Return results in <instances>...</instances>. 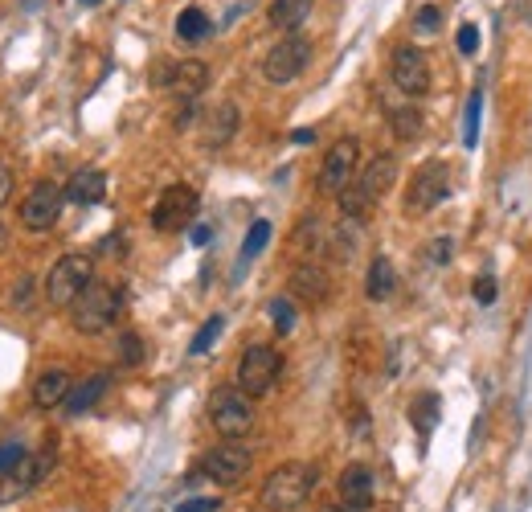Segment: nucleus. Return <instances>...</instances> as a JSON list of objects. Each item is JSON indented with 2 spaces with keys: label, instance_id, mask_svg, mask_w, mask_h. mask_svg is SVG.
<instances>
[{
  "label": "nucleus",
  "instance_id": "nucleus-1",
  "mask_svg": "<svg viewBox=\"0 0 532 512\" xmlns=\"http://www.w3.org/2000/svg\"><path fill=\"white\" fill-rule=\"evenodd\" d=\"M316 480H320V472H316L312 463H283V467H275V472L266 476V484H262V508L266 512H291V508H299L307 496H312Z\"/></svg>",
  "mask_w": 532,
  "mask_h": 512
},
{
  "label": "nucleus",
  "instance_id": "nucleus-2",
  "mask_svg": "<svg viewBox=\"0 0 532 512\" xmlns=\"http://www.w3.org/2000/svg\"><path fill=\"white\" fill-rule=\"evenodd\" d=\"M119 308H123V291L115 283L91 279V283H86V291L70 304V324L78 332H86V336H95V332H107L115 324Z\"/></svg>",
  "mask_w": 532,
  "mask_h": 512
},
{
  "label": "nucleus",
  "instance_id": "nucleus-3",
  "mask_svg": "<svg viewBox=\"0 0 532 512\" xmlns=\"http://www.w3.org/2000/svg\"><path fill=\"white\" fill-rule=\"evenodd\" d=\"M91 279H95L91 254H62V259L50 267V275H46V300L54 308H70Z\"/></svg>",
  "mask_w": 532,
  "mask_h": 512
},
{
  "label": "nucleus",
  "instance_id": "nucleus-4",
  "mask_svg": "<svg viewBox=\"0 0 532 512\" xmlns=\"http://www.w3.org/2000/svg\"><path fill=\"white\" fill-rule=\"evenodd\" d=\"M279 373H283V357L271 345H250L238 361V390L246 398H262V394H271Z\"/></svg>",
  "mask_w": 532,
  "mask_h": 512
},
{
  "label": "nucleus",
  "instance_id": "nucleus-5",
  "mask_svg": "<svg viewBox=\"0 0 532 512\" xmlns=\"http://www.w3.org/2000/svg\"><path fill=\"white\" fill-rule=\"evenodd\" d=\"M209 422H213V431L221 435V439H242V435H250V426H254V406H250V398L242 394V390H217L213 398H209Z\"/></svg>",
  "mask_w": 532,
  "mask_h": 512
},
{
  "label": "nucleus",
  "instance_id": "nucleus-6",
  "mask_svg": "<svg viewBox=\"0 0 532 512\" xmlns=\"http://www.w3.org/2000/svg\"><path fill=\"white\" fill-rule=\"evenodd\" d=\"M197 205H201V197H197L193 185H168V189L160 193V201L152 205V226H156L160 234L185 230V226L197 218Z\"/></svg>",
  "mask_w": 532,
  "mask_h": 512
},
{
  "label": "nucleus",
  "instance_id": "nucleus-7",
  "mask_svg": "<svg viewBox=\"0 0 532 512\" xmlns=\"http://www.w3.org/2000/svg\"><path fill=\"white\" fill-rule=\"evenodd\" d=\"M357 164H361V144L352 140V136L336 140V144L328 148L324 164H320V193L340 197V193L352 185V177H357Z\"/></svg>",
  "mask_w": 532,
  "mask_h": 512
},
{
  "label": "nucleus",
  "instance_id": "nucleus-8",
  "mask_svg": "<svg viewBox=\"0 0 532 512\" xmlns=\"http://www.w3.org/2000/svg\"><path fill=\"white\" fill-rule=\"evenodd\" d=\"M447 197H451V168L442 160H430V164L418 168L410 189H406V209L410 213H430L438 201H447Z\"/></svg>",
  "mask_w": 532,
  "mask_h": 512
},
{
  "label": "nucleus",
  "instance_id": "nucleus-9",
  "mask_svg": "<svg viewBox=\"0 0 532 512\" xmlns=\"http://www.w3.org/2000/svg\"><path fill=\"white\" fill-rule=\"evenodd\" d=\"M197 472H201L205 480L221 484V488H234V484H242V476L250 472V451H246L242 443H221V447H213V451L201 459Z\"/></svg>",
  "mask_w": 532,
  "mask_h": 512
},
{
  "label": "nucleus",
  "instance_id": "nucleus-10",
  "mask_svg": "<svg viewBox=\"0 0 532 512\" xmlns=\"http://www.w3.org/2000/svg\"><path fill=\"white\" fill-rule=\"evenodd\" d=\"M307 58H312V41L299 37V33H291V37H283V41H279V46H275L271 54H266L262 74L271 78L275 87H283V82H291V78H299V74H303Z\"/></svg>",
  "mask_w": 532,
  "mask_h": 512
},
{
  "label": "nucleus",
  "instance_id": "nucleus-11",
  "mask_svg": "<svg viewBox=\"0 0 532 512\" xmlns=\"http://www.w3.org/2000/svg\"><path fill=\"white\" fill-rule=\"evenodd\" d=\"M389 74H393V87L402 91V95H410V99H418V95L430 91V62H426V54L414 50V46H397V50H393Z\"/></svg>",
  "mask_w": 532,
  "mask_h": 512
},
{
  "label": "nucleus",
  "instance_id": "nucleus-12",
  "mask_svg": "<svg viewBox=\"0 0 532 512\" xmlns=\"http://www.w3.org/2000/svg\"><path fill=\"white\" fill-rule=\"evenodd\" d=\"M50 463H54V451L25 455L9 476H0V504H13V500H21V496H29V492L41 484V476L50 472Z\"/></svg>",
  "mask_w": 532,
  "mask_h": 512
},
{
  "label": "nucleus",
  "instance_id": "nucleus-13",
  "mask_svg": "<svg viewBox=\"0 0 532 512\" xmlns=\"http://www.w3.org/2000/svg\"><path fill=\"white\" fill-rule=\"evenodd\" d=\"M62 201H66V189H58L54 181H41L21 205L25 230H50L58 222V213H62Z\"/></svg>",
  "mask_w": 532,
  "mask_h": 512
},
{
  "label": "nucleus",
  "instance_id": "nucleus-14",
  "mask_svg": "<svg viewBox=\"0 0 532 512\" xmlns=\"http://www.w3.org/2000/svg\"><path fill=\"white\" fill-rule=\"evenodd\" d=\"M156 82H160L164 91H172L176 99L193 103V99L209 87V66H205V62H197V58H185V62H176V66L160 70V74H156Z\"/></svg>",
  "mask_w": 532,
  "mask_h": 512
},
{
  "label": "nucleus",
  "instance_id": "nucleus-15",
  "mask_svg": "<svg viewBox=\"0 0 532 512\" xmlns=\"http://www.w3.org/2000/svg\"><path fill=\"white\" fill-rule=\"evenodd\" d=\"M340 504L352 512H365L373 504V472L365 463H352L340 472Z\"/></svg>",
  "mask_w": 532,
  "mask_h": 512
},
{
  "label": "nucleus",
  "instance_id": "nucleus-16",
  "mask_svg": "<svg viewBox=\"0 0 532 512\" xmlns=\"http://www.w3.org/2000/svg\"><path fill=\"white\" fill-rule=\"evenodd\" d=\"M393 181H397V156H389V152H381V156H373L369 160V168H365V173L357 177V181H352V185H357L373 205L393 189Z\"/></svg>",
  "mask_w": 532,
  "mask_h": 512
},
{
  "label": "nucleus",
  "instance_id": "nucleus-17",
  "mask_svg": "<svg viewBox=\"0 0 532 512\" xmlns=\"http://www.w3.org/2000/svg\"><path fill=\"white\" fill-rule=\"evenodd\" d=\"M291 295H295V300H303V304H324L328 295H332V279H328V271L316 267V263L295 267V271H291Z\"/></svg>",
  "mask_w": 532,
  "mask_h": 512
},
{
  "label": "nucleus",
  "instance_id": "nucleus-18",
  "mask_svg": "<svg viewBox=\"0 0 532 512\" xmlns=\"http://www.w3.org/2000/svg\"><path fill=\"white\" fill-rule=\"evenodd\" d=\"M70 373L66 369H46L37 381H33V402L41 406V410H54V406H66V398H70Z\"/></svg>",
  "mask_w": 532,
  "mask_h": 512
},
{
  "label": "nucleus",
  "instance_id": "nucleus-19",
  "mask_svg": "<svg viewBox=\"0 0 532 512\" xmlns=\"http://www.w3.org/2000/svg\"><path fill=\"white\" fill-rule=\"evenodd\" d=\"M234 132H238V107H234V103H221V107H213L209 119H205L201 144H205V148H221V144H230Z\"/></svg>",
  "mask_w": 532,
  "mask_h": 512
},
{
  "label": "nucleus",
  "instance_id": "nucleus-20",
  "mask_svg": "<svg viewBox=\"0 0 532 512\" xmlns=\"http://www.w3.org/2000/svg\"><path fill=\"white\" fill-rule=\"evenodd\" d=\"M103 193H107V177L99 168H78L66 185V201H74V205H95V201H103Z\"/></svg>",
  "mask_w": 532,
  "mask_h": 512
},
{
  "label": "nucleus",
  "instance_id": "nucleus-21",
  "mask_svg": "<svg viewBox=\"0 0 532 512\" xmlns=\"http://www.w3.org/2000/svg\"><path fill=\"white\" fill-rule=\"evenodd\" d=\"M107 386H111V373H95V377H86L82 386H74V390H70V398H66V414H70V418L86 414V410H91V406L107 394Z\"/></svg>",
  "mask_w": 532,
  "mask_h": 512
},
{
  "label": "nucleus",
  "instance_id": "nucleus-22",
  "mask_svg": "<svg viewBox=\"0 0 532 512\" xmlns=\"http://www.w3.org/2000/svg\"><path fill=\"white\" fill-rule=\"evenodd\" d=\"M393 287H397V271H393V263L385 259V254H377V259L369 263V275H365V295L369 300H389Z\"/></svg>",
  "mask_w": 532,
  "mask_h": 512
},
{
  "label": "nucleus",
  "instance_id": "nucleus-23",
  "mask_svg": "<svg viewBox=\"0 0 532 512\" xmlns=\"http://www.w3.org/2000/svg\"><path fill=\"white\" fill-rule=\"evenodd\" d=\"M307 13H312V0H275V5L266 9L271 25L275 29H287V33H295L307 21Z\"/></svg>",
  "mask_w": 532,
  "mask_h": 512
},
{
  "label": "nucleus",
  "instance_id": "nucleus-24",
  "mask_svg": "<svg viewBox=\"0 0 532 512\" xmlns=\"http://www.w3.org/2000/svg\"><path fill=\"white\" fill-rule=\"evenodd\" d=\"M438 394H418L414 402H410V422H414V431L422 435V439H430L434 435V426H438Z\"/></svg>",
  "mask_w": 532,
  "mask_h": 512
},
{
  "label": "nucleus",
  "instance_id": "nucleus-25",
  "mask_svg": "<svg viewBox=\"0 0 532 512\" xmlns=\"http://www.w3.org/2000/svg\"><path fill=\"white\" fill-rule=\"evenodd\" d=\"M389 119H393V136L397 140H418L422 136V111L397 107V111H389Z\"/></svg>",
  "mask_w": 532,
  "mask_h": 512
},
{
  "label": "nucleus",
  "instance_id": "nucleus-26",
  "mask_svg": "<svg viewBox=\"0 0 532 512\" xmlns=\"http://www.w3.org/2000/svg\"><path fill=\"white\" fill-rule=\"evenodd\" d=\"M209 33V17L201 9H185L181 17H176V37L181 41H201Z\"/></svg>",
  "mask_w": 532,
  "mask_h": 512
},
{
  "label": "nucleus",
  "instance_id": "nucleus-27",
  "mask_svg": "<svg viewBox=\"0 0 532 512\" xmlns=\"http://www.w3.org/2000/svg\"><path fill=\"white\" fill-rule=\"evenodd\" d=\"M221 328H226V316H209V320L201 324V332L193 336V345H189V353H193V357H205V353L213 349V340L221 336Z\"/></svg>",
  "mask_w": 532,
  "mask_h": 512
},
{
  "label": "nucleus",
  "instance_id": "nucleus-28",
  "mask_svg": "<svg viewBox=\"0 0 532 512\" xmlns=\"http://www.w3.org/2000/svg\"><path fill=\"white\" fill-rule=\"evenodd\" d=\"M266 242H271V222H262V218H258V222L250 226L246 242H242V263H250L254 254H262V246H266Z\"/></svg>",
  "mask_w": 532,
  "mask_h": 512
},
{
  "label": "nucleus",
  "instance_id": "nucleus-29",
  "mask_svg": "<svg viewBox=\"0 0 532 512\" xmlns=\"http://www.w3.org/2000/svg\"><path fill=\"white\" fill-rule=\"evenodd\" d=\"M479 111H483V91L475 87L471 103H467V123H463V144L467 148H475V140H479Z\"/></svg>",
  "mask_w": 532,
  "mask_h": 512
},
{
  "label": "nucleus",
  "instance_id": "nucleus-30",
  "mask_svg": "<svg viewBox=\"0 0 532 512\" xmlns=\"http://www.w3.org/2000/svg\"><path fill=\"white\" fill-rule=\"evenodd\" d=\"M144 361V340L136 332H123L119 336V365H140Z\"/></svg>",
  "mask_w": 532,
  "mask_h": 512
},
{
  "label": "nucleus",
  "instance_id": "nucleus-31",
  "mask_svg": "<svg viewBox=\"0 0 532 512\" xmlns=\"http://www.w3.org/2000/svg\"><path fill=\"white\" fill-rule=\"evenodd\" d=\"M271 320H275V332L287 336V332L295 328V304L283 300V295H279V300H271Z\"/></svg>",
  "mask_w": 532,
  "mask_h": 512
},
{
  "label": "nucleus",
  "instance_id": "nucleus-32",
  "mask_svg": "<svg viewBox=\"0 0 532 512\" xmlns=\"http://www.w3.org/2000/svg\"><path fill=\"white\" fill-rule=\"evenodd\" d=\"M25 455H29V451H25L21 443H0V476H9L13 467L25 459Z\"/></svg>",
  "mask_w": 532,
  "mask_h": 512
},
{
  "label": "nucleus",
  "instance_id": "nucleus-33",
  "mask_svg": "<svg viewBox=\"0 0 532 512\" xmlns=\"http://www.w3.org/2000/svg\"><path fill=\"white\" fill-rule=\"evenodd\" d=\"M496 279L492 275H483V279H475L471 283V295H475V304H496Z\"/></svg>",
  "mask_w": 532,
  "mask_h": 512
},
{
  "label": "nucleus",
  "instance_id": "nucleus-34",
  "mask_svg": "<svg viewBox=\"0 0 532 512\" xmlns=\"http://www.w3.org/2000/svg\"><path fill=\"white\" fill-rule=\"evenodd\" d=\"M451 250H455V246H451V238H434V242L426 246V259L442 267V263H451Z\"/></svg>",
  "mask_w": 532,
  "mask_h": 512
},
{
  "label": "nucleus",
  "instance_id": "nucleus-35",
  "mask_svg": "<svg viewBox=\"0 0 532 512\" xmlns=\"http://www.w3.org/2000/svg\"><path fill=\"white\" fill-rule=\"evenodd\" d=\"M438 21H442V13H438V5H422V9L414 13V25H418L422 33H434V29H438Z\"/></svg>",
  "mask_w": 532,
  "mask_h": 512
},
{
  "label": "nucleus",
  "instance_id": "nucleus-36",
  "mask_svg": "<svg viewBox=\"0 0 532 512\" xmlns=\"http://www.w3.org/2000/svg\"><path fill=\"white\" fill-rule=\"evenodd\" d=\"M217 508H221V500L201 496V500H185V504H176L172 512H217Z\"/></svg>",
  "mask_w": 532,
  "mask_h": 512
},
{
  "label": "nucleus",
  "instance_id": "nucleus-37",
  "mask_svg": "<svg viewBox=\"0 0 532 512\" xmlns=\"http://www.w3.org/2000/svg\"><path fill=\"white\" fill-rule=\"evenodd\" d=\"M479 50V29L475 25H463L459 29V54H475Z\"/></svg>",
  "mask_w": 532,
  "mask_h": 512
},
{
  "label": "nucleus",
  "instance_id": "nucleus-38",
  "mask_svg": "<svg viewBox=\"0 0 532 512\" xmlns=\"http://www.w3.org/2000/svg\"><path fill=\"white\" fill-rule=\"evenodd\" d=\"M9 197H13V168L0 160V205H5Z\"/></svg>",
  "mask_w": 532,
  "mask_h": 512
},
{
  "label": "nucleus",
  "instance_id": "nucleus-39",
  "mask_svg": "<svg viewBox=\"0 0 532 512\" xmlns=\"http://www.w3.org/2000/svg\"><path fill=\"white\" fill-rule=\"evenodd\" d=\"M29 287H33V279H21V283H17V295H13L17 304H25V300H29Z\"/></svg>",
  "mask_w": 532,
  "mask_h": 512
},
{
  "label": "nucleus",
  "instance_id": "nucleus-40",
  "mask_svg": "<svg viewBox=\"0 0 532 512\" xmlns=\"http://www.w3.org/2000/svg\"><path fill=\"white\" fill-rule=\"evenodd\" d=\"M193 242L205 246V242H209V226H197V230H193Z\"/></svg>",
  "mask_w": 532,
  "mask_h": 512
},
{
  "label": "nucleus",
  "instance_id": "nucleus-41",
  "mask_svg": "<svg viewBox=\"0 0 532 512\" xmlns=\"http://www.w3.org/2000/svg\"><path fill=\"white\" fill-rule=\"evenodd\" d=\"M291 140H295V144H312V140H316V132H295Z\"/></svg>",
  "mask_w": 532,
  "mask_h": 512
},
{
  "label": "nucleus",
  "instance_id": "nucleus-42",
  "mask_svg": "<svg viewBox=\"0 0 532 512\" xmlns=\"http://www.w3.org/2000/svg\"><path fill=\"white\" fill-rule=\"evenodd\" d=\"M82 5H86V9H95V5H99V0H82Z\"/></svg>",
  "mask_w": 532,
  "mask_h": 512
},
{
  "label": "nucleus",
  "instance_id": "nucleus-43",
  "mask_svg": "<svg viewBox=\"0 0 532 512\" xmlns=\"http://www.w3.org/2000/svg\"><path fill=\"white\" fill-rule=\"evenodd\" d=\"M332 512H352V508H332Z\"/></svg>",
  "mask_w": 532,
  "mask_h": 512
}]
</instances>
